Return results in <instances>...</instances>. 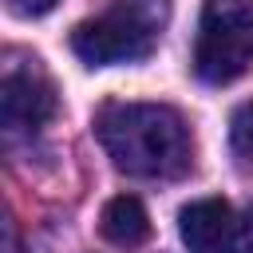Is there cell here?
<instances>
[{
    "instance_id": "cell-7",
    "label": "cell",
    "mask_w": 253,
    "mask_h": 253,
    "mask_svg": "<svg viewBox=\"0 0 253 253\" xmlns=\"http://www.w3.org/2000/svg\"><path fill=\"white\" fill-rule=\"evenodd\" d=\"M229 134H233V150H237L241 158H253V103L237 107Z\"/></svg>"
},
{
    "instance_id": "cell-5",
    "label": "cell",
    "mask_w": 253,
    "mask_h": 253,
    "mask_svg": "<svg viewBox=\"0 0 253 253\" xmlns=\"http://www.w3.org/2000/svg\"><path fill=\"white\" fill-rule=\"evenodd\" d=\"M178 233L190 253H241V221L221 198L190 202L178 213Z\"/></svg>"
},
{
    "instance_id": "cell-3",
    "label": "cell",
    "mask_w": 253,
    "mask_h": 253,
    "mask_svg": "<svg viewBox=\"0 0 253 253\" xmlns=\"http://www.w3.org/2000/svg\"><path fill=\"white\" fill-rule=\"evenodd\" d=\"M71 51L87 67L138 63L154 51V20L134 4H115L71 28Z\"/></svg>"
},
{
    "instance_id": "cell-6",
    "label": "cell",
    "mask_w": 253,
    "mask_h": 253,
    "mask_svg": "<svg viewBox=\"0 0 253 253\" xmlns=\"http://www.w3.org/2000/svg\"><path fill=\"white\" fill-rule=\"evenodd\" d=\"M99 233L111 241V245H123V249H134L150 237V217H146V206L130 194H119L103 206L99 213Z\"/></svg>"
},
{
    "instance_id": "cell-2",
    "label": "cell",
    "mask_w": 253,
    "mask_h": 253,
    "mask_svg": "<svg viewBox=\"0 0 253 253\" xmlns=\"http://www.w3.org/2000/svg\"><path fill=\"white\" fill-rule=\"evenodd\" d=\"M253 67V0H206L194 40L202 83H233Z\"/></svg>"
},
{
    "instance_id": "cell-8",
    "label": "cell",
    "mask_w": 253,
    "mask_h": 253,
    "mask_svg": "<svg viewBox=\"0 0 253 253\" xmlns=\"http://www.w3.org/2000/svg\"><path fill=\"white\" fill-rule=\"evenodd\" d=\"M59 0H8V12H16V16H24V20H32V16H43V12H51Z\"/></svg>"
},
{
    "instance_id": "cell-1",
    "label": "cell",
    "mask_w": 253,
    "mask_h": 253,
    "mask_svg": "<svg viewBox=\"0 0 253 253\" xmlns=\"http://www.w3.org/2000/svg\"><path fill=\"white\" fill-rule=\"evenodd\" d=\"M95 134L111 162L134 178H178L190 170V126L166 103H107Z\"/></svg>"
},
{
    "instance_id": "cell-9",
    "label": "cell",
    "mask_w": 253,
    "mask_h": 253,
    "mask_svg": "<svg viewBox=\"0 0 253 253\" xmlns=\"http://www.w3.org/2000/svg\"><path fill=\"white\" fill-rule=\"evenodd\" d=\"M241 253H253V206H249V213L241 221Z\"/></svg>"
},
{
    "instance_id": "cell-4",
    "label": "cell",
    "mask_w": 253,
    "mask_h": 253,
    "mask_svg": "<svg viewBox=\"0 0 253 253\" xmlns=\"http://www.w3.org/2000/svg\"><path fill=\"white\" fill-rule=\"evenodd\" d=\"M55 87L51 79L40 71L36 59H28L24 67L12 63L4 71V83H0V119L8 130H36L43 126L51 115H55Z\"/></svg>"
}]
</instances>
